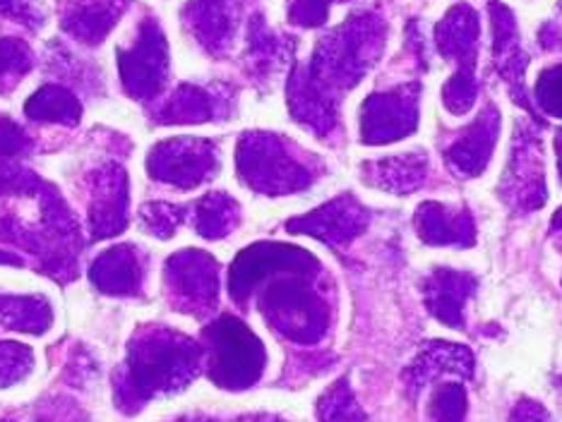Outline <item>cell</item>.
Segmentation results:
<instances>
[{
	"instance_id": "obj_1",
	"label": "cell",
	"mask_w": 562,
	"mask_h": 422,
	"mask_svg": "<svg viewBox=\"0 0 562 422\" xmlns=\"http://www.w3.org/2000/svg\"><path fill=\"white\" fill-rule=\"evenodd\" d=\"M385 46V22L378 15H356L323 36L313 60L289 80V106L293 118L315 133H329L337 121L341 92L361 82Z\"/></svg>"
},
{
	"instance_id": "obj_2",
	"label": "cell",
	"mask_w": 562,
	"mask_h": 422,
	"mask_svg": "<svg viewBox=\"0 0 562 422\" xmlns=\"http://www.w3.org/2000/svg\"><path fill=\"white\" fill-rule=\"evenodd\" d=\"M202 351L171 331H155L131 345L127 377L121 387L125 403H145L159 391H171L176 384L195 377Z\"/></svg>"
},
{
	"instance_id": "obj_3",
	"label": "cell",
	"mask_w": 562,
	"mask_h": 422,
	"mask_svg": "<svg viewBox=\"0 0 562 422\" xmlns=\"http://www.w3.org/2000/svg\"><path fill=\"white\" fill-rule=\"evenodd\" d=\"M481 22L474 8L467 3L454 5L445 20L436 27V42L440 54L457 60L459 68L450 82L442 89L445 106L452 113L462 115L476 104V56H479Z\"/></svg>"
},
{
	"instance_id": "obj_4",
	"label": "cell",
	"mask_w": 562,
	"mask_h": 422,
	"mask_svg": "<svg viewBox=\"0 0 562 422\" xmlns=\"http://www.w3.org/2000/svg\"><path fill=\"white\" fill-rule=\"evenodd\" d=\"M236 161L243 181L265 195H284L311 183L308 169L291 157L277 135H243Z\"/></svg>"
},
{
	"instance_id": "obj_5",
	"label": "cell",
	"mask_w": 562,
	"mask_h": 422,
	"mask_svg": "<svg viewBox=\"0 0 562 422\" xmlns=\"http://www.w3.org/2000/svg\"><path fill=\"white\" fill-rule=\"evenodd\" d=\"M305 276L308 272H291L289 278L277 281L272 288L265 290L262 305L267 319L281 334L301 343H313L327 327V305Z\"/></svg>"
},
{
	"instance_id": "obj_6",
	"label": "cell",
	"mask_w": 562,
	"mask_h": 422,
	"mask_svg": "<svg viewBox=\"0 0 562 422\" xmlns=\"http://www.w3.org/2000/svg\"><path fill=\"white\" fill-rule=\"evenodd\" d=\"M210 377L226 389H243L258 381L265 369V349L252 331L236 317H222L207 329Z\"/></svg>"
},
{
	"instance_id": "obj_7",
	"label": "cell",
	"mask_w": 562,
	"mask_h": 422,
	"mask_svg": "<svg viewBox=\"0 0 562 422\" xmlns=\"http://www.w3.org/2000/svg\"><path fill=\"white\" fill-rule=\"evenodd\" d=\"M119 70L125 92L135 99L157 96L169 77V46L155 20L139 24L133 48H119Z\"/></svg>"
},
{
	"instance_id": "obj_8",
	"label": "cell",
	"mask_w": 562,
	"mask_h": 422,
	"mask_svg": "<svg viewBox=\"0 0 562 422\" xmlns=\"http://www.w3.org/2000/svg\"><path fill=\"white\" fill-rule=\"evenodd\" d=\"M361 113L363 142H397L418 125V84H402L392 92L368 96Z\"/></svg>"
},
{
	"instance_id": "obj_9",
	"label": "cell",
	"mask_w": 562,
	"mask_h": 422,
	"mask_svg": "<svg viewBox=\"0 0 562 422\" xmlns=\"http://www.w3.org/2000/svg\"><path fill=\"white\" fill-rule=\"evenodd\" d=\"M214 147L207 139H166L149 153V173L161 183L195 187L214 171Z\"/></svg>"
},
{
	"instance_id": "obj_10",
	"label": "cell",
	"mask_w": 562,
	"mask_h": 422,
	"mask_svg": "<svg viewBox=\"0 0 562 422\" xmlns=\"http://www.w3.org/2000/svg\"><path fill=\"white\" fill-rule=\"evenodd\" d=\"M311 264H315V260L299 248L260 242V246H252L238 254V260L232 266V276H228V286H232V296L243 300L267 274L284 272V269H289V272H308Z\"/></svg>"
},
{
	"instance_id": "obj_11",
	"label": "cell",
	"mask_w": 562,
	"mask_h": 422,
	"mask_svg": "<svg viewBox=\"0 0 562 422\" xmlns=\"http://www.w3.org/2000/svg\"><path fill=\"white\" fill-rule=\"evenodd\" d=\"M171 290L190 310H210L216 300V262L207 252L183 250L166 264Z\"/></svg>"
},
{
	"instance_id": "obj_12",
	"label": "cell",
	"mask_w": 562,
	"mask_h": 422,
	"mask_svg": "<svg viewBox=\"0 0 562 422\" xmlns=\"http://www.w3.org/2000/svg\"><path fill=\"white\" fill-rule=\"evenodd\" d=\"M366 224L368 216L366 209L359 207V202L353 197H337L335 202L325 204L323 209L289 221V228L291 233H308L329 242V246H344V242H351L363 233Z\"/></svg>"
},
{
	"instance_id": "obj_13",
	"label": "cell",
	"mask_w": 562,
	"mask_h": 422,
	"mask_svg": "<svg viewBox=\"0 0 562 422\" xmlns=\"http://www.w3.org/2000/svg\"><path fill=\"white\" fill-rule=\"evenodd\" d=\"M238 15L240 0H193L183 10L190 32L210 54H222L232 44Z\"/></svg>"
},
{
	"instance_id": "obj_14",
	"label": "cell",
	"mask_w": 562,
	"mask_h": 422,
	"mask_svg": "<svg viewBox=\"0 0 562 422\" xmlns=\"http://www.w3.org/2000/svg\"><path fill=\"white\" fill-rule=\"evenodd\" d=\"M497 133H501V115H497L493 106H488L483 115H479L467 127V133L447 149V163L459 175H479L495 149Z\"/></svg>"
},
{
	"instance_id": "obj_15",
	"label": "cell",
	"mask_w": 562,
	"mask_h": 422,
	"mask_svg": "<svg viewBox=\"0 0 562 422\" xmlns=\"http://www.w3.org/2000/svg\"><path fill=\"white\" fill-rule=\"evenodd\" d=\"M127 224V178L121 166L111 163L97 175L92 202V233L97 240L116 236Z\"/></svg>"
},
{
	"instance_id": "obj_16",
	"label": "cell",
	"mask_w": 562,
	"mask_h": 422,
	"mask_svg": "<svg viewBox=\"0 0 562 422\" xmlns=\"http://www.w3.org/2000/svg\"><path fill=\"white\" fill-rule=\"evenodd\" d=\"M491 20H493V34H495V68L503 75L507 87L521 104L524 101V68H527V58L521 54L519 46V32L515 15L501 3H491Z\"/></svg>"
},
{
	"instance_id": "obj_17",
	"label": "cell",
	"mask_w": 562,
	"mask_h": 422,
	"mask_svg": "<svg viewBox=\"0 0 562 422\" xmlns=\"http://www.w3.org/2000/svg\"><path fill=\"white\" fill-rule=\"evenodd\" d=\"M474 288H476L474 276L442 269V272H438L436 276H430L426 284L428 310L445 324L462 327L464 303L471 293H474Z\"/></svg>"
},
{
	"instance_id": "obj_18",
	"label": "cell",
	"mask_w": 562,
	"mask_h": 422,
	"mask_svg": "<svg viewBox=\"0 0 562 422\" xmlns=\"http://www.w3.org/2000/svg\"><path fill=\"white\" fill-rule=\"evenodd\" d=\"M418 236L430 246H471L474 224L469 214L452 212L438 202H428L416 214Z\"/></svg>"
},
{
	"instance_id": "obj_19",
	"label": "cell",
	"mask_w": 562,
	"mask_h": 422,
	"mask_svg": "<svg viewBox=\"0 0 562 422\" xmlns=\"http://www.w3.org/2000/svg\"><path fill=\"white\" fill-rule=\"evenodd\" d=\"M123 10L125 0H89L63 18V30L85 44H99L116 27Z\"/></svg>"
},
{
	"instance_id": "obj_20",
	"label": "cell",
	"mask_w": 562,
	"mask_h": 422,
	"mask_svg": "<svg viewBox=\"0 0 562 422\" xmlns=\"http://www.w3.org/2000/svg\"><path fill=\"white\" fill-rule=\"evenodd\" d=\"M92 281L104 293H116V296L135 293L139 288V281H143L137 252L127 246L106 250L92 264Z\"/></svg>"
},
{
	"instance_id": "obj_21",
	"label": "cell",
	"mask_w": 562,
	"mask_h": 422,
	"mask_svg": "<svg viewBox=\"0 0 562 422\" xmlns=\"http://www.w3.org/2000/svg\"><path fill=\"white\" fill-rule=\"evenodd\" d=\"M222 99L214 96L210 89H202L195 84H181L173 92V96L166 101L159 111V123L166 125H181V123H207L220 113Z\"/></svg>"
},
{
	"instance_id": "obj_22",
	"label": "cell",
	"mask_w": 562,
	"mask_h": 422,
	"mask_svg": "<svg viewBox=\"0 0 562 422\" xmlns=\"http://www.w3.org/2000/svg\"><path fill=\"white\" fill-rule=\"evenodd\" d=\"M24 113H27L32 121L78 125L82 118V104L78 96L68 92V89H63L58 84H46L27 101Z\"/></svg>"
},
{
	"instance_id": "obj_23",
	"label": "cell",
	"mask_w": 562,
	"mask_h": 422,
	"mask_svg": "<svg viewBox=\"0 0 562 422\" xmlns=\"http://www.w3.org/2000/svg\"><path fill=\"white\" fill-rule=\"evenodd\" d=\"M375 185L387 187L394 192H408L416 185L424 183L426 178V159L418 157V153H406L400 159H387L375 166Z\"/></svg>"
},
{
	"instance_id": "obj_24",
	"label": "cell",
	"mask_w": 562,
	"mask_h": 422,
	"mask_svg": "<svg viewBox=\"0 0 562 422\" xmlns=\"http://www.w3.org/2000/svg\"><path fill=\"white\" fill-rule=\"evenodd\" d=\"M238 221V204L226 195H207L195 209L198 233L204 238H224Z\"/></svg>"
},
{
	"instance_id": "obj_25",
	"label": "cell",
	"mask_w": 562,
	"mask_h": 422,
	"mask_svg": "<svg viewBox=\"0 0 562 422\" xmlns=\"http://www.w3.org/2000/svg\"><path fill=\"white\" fill-rule=\"evenodd\" d=\"M0 322L40 334L50 324V310L40 298H0Z\"/></svg>"
},
{
	"instance_id": "obj_26",
	"label": "cell",
	"mask_w": 562,
	"mask_h": 422,
	"mask_svg": "<svg viewBox=\"0 0 562 422\" xmlns=\"http://www.w3.org/2000/svg\"><path fill=\"white\" fill-rule=\"evenodd\" d=\"M34 66L30 46L20 38H0V92H10Z\"/></svg>"
},
{
	"instance_id": "obj_27",
	"label": "cell",
	"mask_w": 562,
	"mask_h": 422,
	"mask_svg": "<svg viewBox=\"0 0 562 422\" xmlns=\"http://www.w3.org/2000/svg\"><path fill=\"white\" fill-rule=\"evenodd\" d=\"M248 48H250V58L255 70L267 72L281 62V56H284V44L274 38V34L265 27L262 18H255L250 24V34H248Z\"/></svg>"
},
{
	"instance_id": "obj_28",
	"label": "cell",
	"mask_w": 562,
	"mask_h": 422,
	"mask_svg": "<svg viewBox=\"0 0 562 422\" xmlns=\"http://www.w3.org/2000/svg\"><path fill=\"white\" fill-rule=\"evenodd\" d=\"M467 411V394L459 384H445L430 399V422H462Z\"/></svg>"
},
{
	"instance_id": "obj_29",
	"label": "cell",
	"mask_w": 562,
	"mask_h": 422,
	"mask_svg": "<svg viewBox=\"0 0 562 422\" xmlns=\"http://www.w3.org/2000/svg\"><path fill=\"white\" fill-rule=\"evenodd\" d=\"M321 413L323 422H366L359 406L351 401L347 381H339V387L325 396V401L321 403Z\"/></svg>"
},
{
	"instance_id": "obj_30",
	"label": "cell",
	"mask_w": 562,
	"mask_h": 422,
	"mask_svg": "<svg viewBox=\"0 0 562 422\" xmlns=\"http://www.w3.org/2000/svg\"><path fill=\"white\" fill-rule=\"evenodd\" d=\"M536 101L543 113L562 118V66H553L541 72L536 82Z\"/></svg>"
},
{
	"instance_id": "obj_31",
	"label": "cell",
	"mask_w": 562,
	"mask_h": 422,
	"mask_svg": "<svg viewBox=\"0 0 562 422\" xmlns=\"http://www.w3.org/2000/svg\"><path fill=\"white\" fill-rule=\"evenodd\" d=\"M32 367V351L18 343H0V387L22 379Z\"/></svg>"
},
{
	"instance_id": "obj_32",
	"label": "cell",
	"mask_w": 562,
	"mask_h": 422,
	"mask_svg": "<svg viewBox=\"0 0 562 422\" xmlns=\"http://www.w3.org/2000/svg\"><path fill=\"white\" fill-rule=\"evenodd\" d=\"M143 219L151 228V233L161 238H169L183 219V212L178 207H169V204H149L143 209Z\"/></svg>"
},
{
	"instance_id": "obj_33",
	"label": "cell",
	"mask_w": 562,
	"mask_h": 422,
	"mask_svg": "<svg viewBox=\"0 0 562 422\" xmlns=\"http://www.w3.org/2000/svg\"><path fill=\"white\" fill-rule=\"evenodd\" d=\"M30 147H32L30 137L24 135V130L18 123H12L10 118H0V159L5 161L15 159Z\"/></svg>"
},
{
	"instance_id": "obj_34",
	"label": "cell",
	"mask_w": 562,
	"mask_h": 422,
	"mask_svg": "<svg viewBox=\"0 0 562 422\" xmlns=\"http://www.w3.org/2000/svg\"><path fill=\"white\" fill-rule=\"evenodd\" d=\"M331 0H293L289 18L293 24H301V27H317L327 20Z\"/></svg>"
},
{
	"instance_id": "obj_35",
	"label": "cell",
	"mask_w": 562,
	"mask_h": 422,
	"mask_svg": "<svg viewBox=\"0 0 562 422\" xmlns=\"http://www.w3.org/2000/svg\"><path fill=\"white\" fill-rule=\"evenodd\" d=\"M0 15L12 18L27 27H42V10L36 0H0Z\"/></svg>"
},
{
	"instance_id": "obj_36",
	"label": "cell",
	"mask_w": 562,
	"mask_h": 422,
	"mask_svg": "<svg viewBox=\"0 0 562 422\" xmlns=\"http://www.w3.org/2000/svg\"><path fill=\"white\" fill-rule=\"evenodd\" d=\"M513 422H548V418H546V413L541 411V408L521 406V408H517V411H515Z\"/></svg>"
},
{
	"instance_id": "obj_37",
	"label": "cell",
	"mask_w": 562,
	"mask_h": 422,
	"mask_svg": "<svg viewBox=\"0 0 562 422\" xmlns=\"http://www.w3.org/2000/svg\"><path fill=\"white\" fill-rule=\"evenodd\" d=\"M555 151H558V169H560V178H562V130L555 137Z\"/></svg>"
},
{
	"instance_id": "obj_38",
	"label": "cell",
	"mask_w": 562,
	"mask_h": 422,
	"mask_svg": "<svg viewBox=\"0 0 562 422\" xmlns=\"http://www.w3.org/2000/svg\"><path fill=\"white\" fill-rule=\"evenodd\" d=\"M553 226L555 228H562V209L555 214V219H553Z\"/></svg>"
},
{
	"instance_id": "obj_39",
	"label": "cell",
	"mask_w": 562,
	"mask_h": 422,
	"mask_svg": "<svg viewBox=\"0 0 562 422\" xmlns=\"http://www.w3.org/2000/svg\"><path fill=\"white\" fill-rule=\"evenodd\" d=\"M243 422H274L270 418H252V420H243Z\"/></svg>"
}]
</instances>
